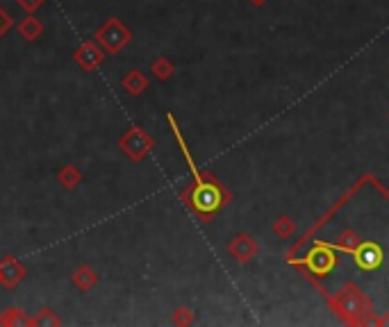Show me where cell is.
I'll use <instances>...</instances> for the list:
<instances>
[{
  "label": "cell",
  "instance_id": "cell-5",
  "mask_svg": "<svg viewBox=\"0 0 389 327\" xmlns=\"http://www.w3.org/2000/svg\"><path fill=\"white\" fill-rule=\"evenodd\" d=\"M28 277V268L14 255H5L0 259V285L5 289H16Z\"/></svg>",
  "mask_w": 389,
  "mask_h": 327
},
{
  "label": "cell",
  "instance_id": "cell-10",
  "mask_svg": "<svg viewBox=\"0 0 389 327\" xmlns=\"http://www.w3.org/2000/svg\"><path fill=\"white\" fill-rule=\"evenodd\" d=\"M0 325H3V327L30 325V316L21 307H7V309L0 311Z\"/></svg>",
  "mask_w": 389,
  "mask_h": 327
},
{
  "label": "cell",
  "instance_id": "cell-6",
  "mask_svg": "<svg viewBox=\"0 0 389 327\" xmlns=\"http://www.w3.org/2000/svg\"><path fill=\"white\" fill-rule=\"evenodd\" d=\"M43 30H46V25H43V21H39L35 14H28V16L18 23V35H21V39L28 41V43L41 39Z\"/></svg>",
  "mask_w": 389,
  "mask_h": 327
},
{
  "label": "cell",
  "instance_id": "cell-13",
  "mask_svg": "<svg viewBox=\"0 0 389 327\" xmlns=\"http://www.w3.org/2000/svg\"><path fill=\"white\" fill-rule=\"evenodd\" d=\"M171 321H173V325H191L193 323V314L187 307H180V309L173 311Z\"/></svg>",
  "mask_w": 389,
  "mask_h": 327
},
{
  "label": "cell",
  "instance_id": "cell-3",
  "mask_svg": "<svg viewBox=\"0 0 389 327\" xmlns=\"http://www.w3.org/2000/svg\"><path fill=\"white\" fill-rule=\"evenodd\" d=\"M118 148H121V152L130 161L139 164L153 152L155 139L150 137L142 125H133L121 134V139H118Z\"/></svg>",
  "mask_w": 389,
  "mask_h": 327
},
{
  "label": "cell",
  "instance_id": "cell-14",
  "mask_svg": "<svg viewBox=\"0 0 389 327\" xmlns=\"http://www.w3.org/2000/svg\"><path fill=\"white\" fill-rule=\"evenodd\" d=\"M12 25H14V18H12V14L7 12V9L0 5V39H3L9 30H12Z\"/></svg>",
  "mask_w": 389,
  "mask_h": 327
},
{
  "label": "cell",
  "instance_id": "cell-11",
  "mask_svg": "<svg viewBox=\"0 0 389 327\" xmlns=\"http://www.w3.org/2000/svg\"><path fill=\"white\" fill-rule=\"evenodd\" d=\"M39 325H46V327H60L62 325V319L60 316L48 309V307H41L37 311V316H30V325L28 327H39Z\"/></svg>",
  "mask_w": 389,
  "mask_h": 327
},
{
  "label": "cell",
  "instance_id": "cell-15",
  "mask_svg": "<svg viewBox=\"0 0 389 327\" xmlns=\"http://www.w3.org/2000/svg\"><path fill=\"white\" fill-rule=\"evenodd\" d=\"M16 3H18V7L23 9L26 14H37L39 9L48 3V0H16Z\"/></svg>",
  "mask_w": 389,
  "mask_h": 327
},
{
  "label": "cell",
  "instance_id": "cell-12",
  "mask_svg": "<svg viewBox=\"0 0 389 327\" xmlns=\"http://www.w3.org/2000/svg\"><path fill=\"white\" fill-rule=\"evenodd\" d=\"M173 71H176V67L167 59V57H157L153 64H150V73L155 75L157 80H162V82H167L171 75H173Z\"/></svg>",
  "mask_w": 389,
  "mask_h": 327
},
{
  "label": "cell",
  "instance_id": "cell-4",
  "mask_svg": "<svg viewBox=\"0 0 389 327\" xmlns=\"http://www.w3.org/2000/svg\"><path fill=\"white\" fill-rule=\"evenodd\" d=\"M105 57H107V52L96 43L94 39H86V41H82L78 48H75V52H73V59H75V64L82 69V71H86V73H94V71H98L101 67H103V62H105Z\"/></svg>",
  "mask_w": 389,
  "mask_h": 327
},
{
  "label": "cell",
  "instance_id": "cell-2",
  "mask_svg": "<svg viewBox=\"0 0 389 327\" xmlns=\"http://www.w3.org/2000/svg\"><path fill=\"white\" fill-rule=\"evenodd\" d=\"M94 41L98 43L107 54H118L130 41H133V30L125 28L121 18L110 16L94 32Z\"/></svg>",
  "mask_w": 389,
  "mask_h": 327
},
{
  "label": "cell",
  "instance_id": "cell-8",
  "mask_svg": "<svg viewBox=\"0 0 389 327\" xmlns=\"http://www.w3.org/2000/svg\"><path fill=\"white\" fill-rule=\"evenodd\" d=\"M71 282H73V287H78L80 291H91V287L98 285V272H96L91 266L82 264L73 270Z\"/></svg>",
  "mask_w": 389,
  "mask_h": 327
},
{
  "label": "cell",
  "instance_id": "cell-7",
  "mask_svg": "<svg viewBox=\"0 0 389 327\" xmlns=\"http://www.w3.org/2000/svg\"><path fill=\"white\" fill-rule=\"evenodd\" d=\"M121 86L133 98H137V96H142L148 89V78H146V73L133 69V71L125 73V78L121 80Z\"/></svg>",
  "mask_w": 389,
  "mask_h": 327
},
{
  "label": "cell",
  "instance_id": "cell-9",
  "mask_svg": "<svg viewBox=\"0 0 389 327\" xmlns=\"http://www.w3.org/2000/svg\"><path fill=\"white\" fill-rule=\"evenodd\" d=\"M82 180H84L82 171L75 166V164H67V166H62L60 173H57V182L67 191H71V189L78 187V184H82Z\"/></svg>",
  "mask_w": 389,
  "mask_h": 327
},
{
  "label": "cell",
  "instance_id": "cell-1",
  "mask_svg": "<svg viewBox=\"0 0 389 327\" xmlns=\"http://www.w3.org/2000/svg\"><path fill=\"white\" fill-rule=\"evenodd\" d=\"M180 200L185 202L198 218L210 221V218L225 205L228 193H225V189L212 176H201L191 187H187L180 193Z\"/></svg>",
  "mask_w": 389,
  "mask_h": 327
}]
</instances>
